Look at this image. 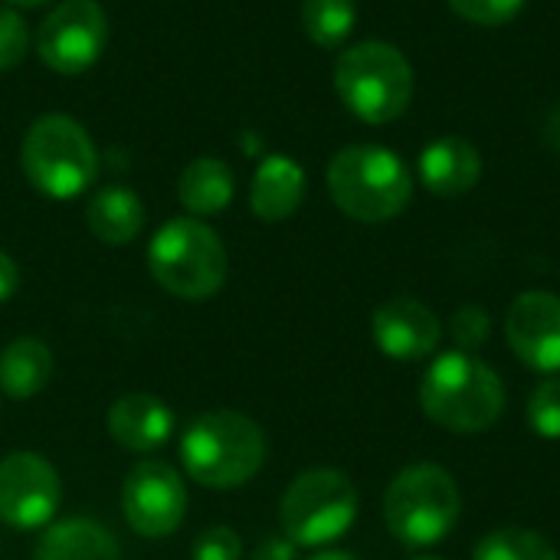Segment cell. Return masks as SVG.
Returning a JSON list of instances; mask_svg holds the SVG:
<instances>
[{
  "instance_id": "cell-1",
  "label": "cell",
  "mask_w": 560,
  "mask_h": 560,
  "mask_svg": "<svg viewBox=\"0 0 560 560\" xmlns=\"http://www.w3.org/2000/svg\"><path fill=\"white\" fill-rule=\"evenodd\" d=\"M423 413L450 433H486L505 410V384L469 351L440 354L420 384Z\"/></svg>"
},
{
  "instance_id": "cell-2",
  "label": "cell",
  "mask_w": 560,
  "mask_h": 560,
  "mask_svg": "<svg viewBox=\"0 0 560 560\" xmlns=\"http://www.w3.org/2000/svg\"><path fill=\"white\" fill-rule=\"evenodd\" d=\"M180 459L194 482L220 492L240 489L266 463V433L246 413L210 410L184 430Z\"/></svg>"
},
{
  "instance_id": "cell-3",
  "label": "cell",
  "mask_w": 560,
  "mask_h": 560,
  "mask_svg": "<svg viewBox=\"0 0 560 560\" xmlns=\"http://www.w3.org/2000/svg\"><path fill=\"white\" fill-rule=\"evenodd\" d=\"M328 194L345 217L358 223H387L407 210L413 180L390 148L351 144L328 164Z\"/></svg>"
},
{
  "instance_id": "cell-4",
  "label": "cell",
  "mask_w": 560,
  "mask_h": 560,
  "mask_svg": "<svg viewBox=\"0 0 560 560\" xmlns=\"http://www.w3.org/2000/svg\"><path fill=\"white\" fill-rule=\"evenodd\" d=\"M335 89L361 121L390 125L410 108L413 66L394 43H354L335 62Z\"/></svg>"
},
{
  "instance_id": "cell-5",
  "label": "cell",
  "mask_w": 560,
  "mask_h": 560,
  "mask_svg": "<svg viewBox=\"0 0 560 560\" xmlns=\"http://www.w3.org/2000/svg\"><path fill=\"white\" fill-rule=\"evenodd\" d=\"M463 512L456 479L436 463L400 469L384 492V522L407 548H433L450 538Z\"/></svg>"
},
{
  "instance_id": "cell-6",
  "label": "cell",
  "mask_w": 560,
  "mask_h": 560,
  "mask_svg": "<svg viewBox=\"0 0 560 560\" xmlns=\"http://www.w3.org/2000/svg\"><path fill=\"white\" fill-rule=\"evenodd\" d=\"M148 269L164 292L203 302L226 282V249L203 220L177 217L151 236Z\"/></svg>"
},
{
  "instance_id": "cell-7",
  "label": "cell",
  "mask_w": 560,
  "mask_h": 560,
  "mask_svg": "<svg viewBox=\"0 0 560 560\" xmlns=\"http://www.w3.org/2000/svg\"><path fill=\"white\" fill-rule=\"evenodd\" d=\"M20 164L26 180L52 200H72L98 177V151L69 115L36 118L23 138Z\"/></svg>"
},
{
  "instance_id": "cell-8",
  "label": "cell",
  "mask_w": 560,
  "mask_h": 560,
  "mask_svg": "<svg viewBox=\"0 0 560 560\" xmlns=\"http://www.w3.org/2000/svg\"><path fill=\"white\" fill-rule=\"evenodd\" d=\"M279 522L295 548H325L358 522V489L341 469H308L285 489Z\"/></svg>"
},
{
  "instance_id": "cell-9",
  "label": "cell",
  "mask_w": 560,
  "mask_h": 560,
  "mask_svg": "<svg viewBox=\"0 0 560 560\" xmlns=\"http://www.w3.org/2000/svg\"><path fill=\"white\" fill-rule=\"evenodd\" d=\"M108 43V16L95 0H62L39 23L36 52L59 75H79L98 62Z\"/></svg>"
},
{
  "instance_id": "cell-10",
  "label": "cell",
  "mask_w": 560,
  "mask_h": 560,
  "mask_svg": "<svg viewBox=\"0 0 560 560\" xmlns=\"http://www.w3.org/2000/svg\"><path fill=\"white\" fill-rule=\"evenodd\" d=\"M121 509L125 522L141 538H167L184 525L187 515L184 479L164 459H141L125 476Z\"/></svg>"
},
{
  "instance_id": "cell-11",
  "label": "cell",
  "mask_w": 560,
  "mask_h": 560,
  "mask_svg": "<svg viewBox=\"0 0 560 560\" xmlns=\"http://www.w3.org/2000/svg\"><path fill=\"white\" fill-rule=\"evenodd\" d=\"M62 489L56 469L39 453H10L0 463V522L33 532L52 522Z\"/></svg>"
},
{
  "instance_id": "cell-12",
  "label": "cell",
  "mask_w": 560,
  "mask_h": 560,
  "mask_svg": "<svg viewBox=\"0 0 560 560\" xmlns=\"http://www.w3.org/2000/svg\"><path fill=\"white\" fill-rule=\"evenodd\" d=\"M505 338L532 371L560 374V295L522 292L505 315Z\"/></svg>"
},
{
  "instance_id": "cell-13",
  "label": "cell",
  "mask_w": 560,
  "mask_h": 560,
  "mask_svg": "<svg viewBox=\"0 0 560 560\" xmlns=\"http://www.w3.org/2000/svg\"><path fill=\"white\" fill-rule=\"evenodd\" d=\"M371 335L381 354L394 361H423L443 341V325L420 299H390L377 305L371 318Z\"/></svg>"
},
{
  "instance_id": "cell-14",
  "label": "cell",
  "mask_w": 560,
  "mask_h": 560,
  "mask_svg": "<svg viewBox=\"0 0 560 560\" xmlns=\"http://www.w3.org/2000/svg\"><path fill=\"white\" fill-rule=\"evenodd\" d=\"M108 433L128 453H154L174 433L171 407L154 394H125L108 410Z\"/></svg>"
},
{
  "instance_id": "cell-15",
  "label": "cell",
  "mask_w": 560,
  "mask_h": 560,
  "mask_svg": "<svg viewBox=\"0 0 560 560\" xmlns=\"http://www.w3.org/2000/svg\"><path fill=\"white\" fill-rule=\"evenodd\" d=\"M482 177V154L466 138H440L420 154V180L436 197H463Z\"/></svg>"
},
{
  "instance_id": "cell-16",
  "label": "cell",
  "mask_w": 560,
  "mask_h": 560,
  "mask_svg": "<svg viewBox=\"0 0 560 560\" xmlns=\"http://www.w3.org/2000/svg\"><path fill=\"white\" fill-rule=\"evenodd\" d=\"M305 200V171L285 154H269L259 161L249 187V207L262 223L289 220Z\"/></svg>"
},
{
  "instance_id": "cell-17",
  "label": "cell",
  "mask_w": 560,
  "mask_h": 560,
  "mask_svg": "<svg viewBox=\"0 0 560 560\" xmlns=\"http://www.w3.org/2000/svg\"><path fill=\"white\" fill-rule=\"evenodd\" d=\"M33 560H121V548L98 522L66 518L39 535Z\"/></svg>"
},
{
  "instance_id": "cell-18",
  "label": "cell",
  "mask_w": 560,
  "mask_h": 560,
  "mask_svg": "<svg viewBox=\"0 0 560 560\" xmlns=\"http://www.w3.org/2000/svg\"><path fill=\"white\" fill-rule=\"evenodd\" d=\"M85 223L105 246H125L144 226V203L128 187H105L89 200Z\"/></svg>"
},
{
  "instance_id": "cell-19",
  "label": "cell",
  "mask_w": 560,
  "mask_h": 560,
  "mask_svg": "<svg viewBox=\"0 0 560 560\" xmlns=\"http://www.w3.org/2000/svg\"><path fill=\"white\" fill-rule=\"evenodd\" d=\"M52 351L39 338H13L0 351V390L13 400L39 394L52 377Z\"/></svg>"
},
{
  "instance_id": "cell-20",
  "label": "cell",
  "mask_w": 560,
  "mask_h": 560,
  "mask_svg": "<svg viewBox=\"0 0 560 560\" xmlns=\"http://www.w3.org/2000/svg\"><path fill=\"white\" fill-rule=\"evenodd\" d=\"M180 203L194 217H213L223 213L236 194L233 171L220 158H194L180 174Z\"/></svg>"
},
{
  "instance_id": "cell-21",
  "label": "cell",
  "mask_w": 560,
  "mask_h": 560,
  "mask_svg": "<svg viewBox=\"0 0 560 560\" xmlns=\"http://www.w3.org/2000/svg\"><path fill=\"white\" fill-rule=\"evenodd\" d=\"M354 23H358L354 0H305L302 3V30L322 49L345 46Z\"/></svg>"
},
{
  "instance_id": "cell-22",
  "label": "cell",
  "mask_w": 560,
  "mask_h": 560,
  "mask_svg": "<svg viewBox=\"0 0 560 560\" xmlns=\"http://www.w3.org/2000/svg\"><path fill=\"white\" fill-rule=\"evenodd\" d=\"M472 560H558L555 545L528 528H495L489 532L476 551Z\"/></svg>"
},
{
  "instance_id": "cell-23",
  "label": "cell",
  "mask_w": 560,
  "mask_h": 560,
  "mask_svg": "<svg viewBox=\"0 0 560 560\" xmlns=\"http://www.w3.org/2000/svg\"><path fill=\"white\" fill-rule=\"evenodd\" d=\"M528 427L541 440H560V374H548L528 397Z\"/></svg>"
},
{
  "instance_id": "cell-24",
  "label": "cell",
  "mask_w": 560,
  "mask_h": 560,
  "mask_svg": "<svg viewBox=\"0 0 560 560\" xmlns=\"http://www.w3.org/2000/svg\"><path fill=\"white\" fill-rule=\"evenodd\" d=\"M446 3L456 16L476 26H505L525 7V0H446Z\"/></svg>"
},
{
  "instance_id": "cell-25",
  "label": "cell",
  "mask_w": 560,
  "mask_h": 560,
  "mask_svg": "<svg viewBox=\"0 0 560 560\" xmlns=\"http://www.w3.org/2000/svg\"><path fill=\"white\" fill-rule=\"evenodd\" d=\"M30 30L16 10H0V72L16 69L26 59Z\"/></svg>"
},
{
  "instance_id": "cell-26",
  "label": "cell",
  "mask_w": 560,
  "mask_h": 560,
  "mask_svg": "<svg viewBox=\"0 0 560 560\" xmlns=\"http://www.w3.org/2000/svg\"><path fill=\"white\" fill-rule=\"evenodd\" d=\"M243 558V545L236 538L233 528L217 525L200 532V538L194 541V560H240Z\"/></svg>"
},
{
  "instance_id": "cell-27",
  "label": "cell",
  "mask_w": 560,
  "mask_h": 560,
  "mask_svg": "<svg viewBox=\"0 0 560 560\" xmlns=\"http://www.w3.org/2000/svg\"><path fill=\"white\" fill-rule=\"evenodd\" d=\"M453 338L459 341L463 351L479 348L489 338V315L476 305H466L453 315Z\"/></svg>"
},
{
  "instance_id": "cell-28",
  "label": "cell",
  "mask_w": 560,
  "mask_h": 560,
  "mask_svg": "<svg viewBox=\"0 0 560 560\" xmlns=\"http://www.w3.org/2000/svg\"><path fill=\"white\" fill-rule=\"evenodd\" d=\"M249 560H299V555H295V545L289 538H266L256 545Z\"/></svg>"
},
{
  "instance_id": "cell-29",
  "label": "cell",
  "mask_w": 560,
  "mask_h": 560,
  "mask_svg": "<svg viewBox=\"0 0 560 560\" xmlns=\"http://www.w3.org/2000/svg\"><path fill=\"white\" fill-rule=\"evenodd\" d=\"M16 289H20V269L7 253H0V302L13 299Z\"/></svg>"
},
{
  "instance_id": "cell-30",
  "label": "cell",
  "mask_w": 560,
  "mask_h": 560,
  "mask_svg": "<svg viewBox=\"0 0 560 560\" xmlns=\"http://www.w3.org/2000/svg\"><path fill=\"white\" fill-rule=\"evenodd\" d=\"M545 131H548V141L560 151V108H555V115L548 118V128Z\"/></svg>"
},
{
  "instance_id": "cell-31",
  "label": "cell",
  "mask_w": 560,
  "mask_h": 560,
  "mask_svg": "<svg viewBox=\"0 0 560 560\" xmlns=\"http://www.w3.org/2000/svg\"><path fill=\"white\" fill-rule=\"evenodd\" d=\"M308 560H358L354 555H348V551H322V555H315V558Z\"/></svg>"
},
{
  "instance_id": "cell-32",
  "label": "cell",
  "mask_w": 560,
  "mask_h": 560,
  "mask_svg": "<svg viewBox=\"0 0 560 560\" xmlns=\"http://www.w3.org/2000/svg\"><path fill=\"white\" fill-rule=\"evenodd\" d=\"M7 3H13V7H26V10H30V7H43L46 0H7Z\"/></svg>"
},
{
  "instance_id": "cell-33",
  "label": "cell",
  "mask_w": 560,
  "mask_h": 560,
  "mask_svg": "<svg viewBox=\"0 0 560 560\" xmlns=\"http://www.w3.org/2000/svg\"><path fill=\"white\" fill-rule=\"evenodd\" d=\"M413 560H443V558H413Z\"/></svg>"
}]
</instances>
